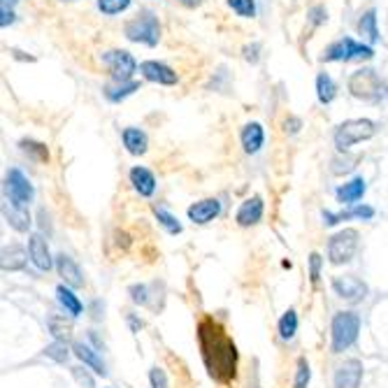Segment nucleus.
Masks as SVG:
<instances>
[{"mask_svg": "<svg viewBox=\"0 0 388 388\" xmlns=\"http://www.w3.org/2000/svg\"><path fill=\"white\" fill-rule=\"evenodd\" d=\"M198 344L207 375L219 384H231L237 375V346L226 328L212 316L198 323Z\"/></svg>", "mask_w": 388, "mask_h": 388, "instance_id": "f257e3e1", "label": "nucleus"}, {"mask_svg": "<svg viewBox=\"0 0 388 388\" xmlns=\"http://www.w3.org/2000/svg\"><path fill=\"white\" fill-rule=\"evenodd\" d=\"M49 328H51L54 335H56V339H63V342L70 337V330H73L70 328V323H66V319H61V316H51Z\"/></svg>", "mask_w": 388, "mask_h": 388, "instance_id": "e433bc0d", "label": "nucleus"}, {"mask_svg": "<svg viewBox=\"0 0 388 388\" xmlns=\"http://www.w3.org/2000/svg\"><path fill=\"white\" fill-rule=\"evenodd\" d=\"M138 89H140V82H119L116 86L114 84L105 86V96H107V100L119 102V100L128 98L131 93H135Z\"/></svg>", "mask_w": 388, "mask_h": 388, "instance_id": "cd10ccee", "label": "nucleus"}, {"mask_svg": "<svg viewBox=\"0 0 388 388\" xmlns=\"http://www.w3.org/2000/svg\"><path fill=\"white\" fill-rule=\"evenodd\" d=\"M14 3H17V0H0V10H12Z\"/></svg>", "mask_w": 388, "mask_h": 388, "instance_id": "a18cd8bd", "label": "nucleus"}, {"mask_svg": "<svg viewBox=\"0 0 388 388\" xmlns=\"http://www.w3.org/2000/svg\"><path fill=\"white\" fill-rule=\"evenodd\" d=\"M375 217V207H370V205H356L353 210H346V212H323V221H326V226H337L342 224V221H349V219H360V221H370Z\"/></svg>", "mask_w": 388, "mask_h": 388, "instance_id": "a211bd4d", "label": "nucleus"}, {"mask_svg": "<svg viewBox=\"0 0 388 388\" xmlns=\"http://www.w3.org/2000/svg\"><path fill=\"white\" fill-rule=\"evenodd\" d=\"M358 244H360V235L356 228H344L330 237L328 242V260L332 265H344V263H351L356 251H358Z\"/></svg>", "mask_w": 388, "mask_h": 388, "instance_id": "423d86ee", "label": "nucleus"}, {"mask_svg": "<svg viewBox=\"0 0 388 388\" xmlns=\"http://www.w3.org/2000/svg\"><path fill=\"white\" fill-rule=\"evenodd\" d=\"M312 379V370L307 358H298V370H296V382H293V388H307Z\"/></svg>", "mask_w": 388, "mask_h": 388, "instance_id": "f704fd0d", "label": "nucleus"}, {"mask_svg": "<svg viewBox=\"0 0 388 388\" xmlns=\"http://www.w3.org/2000/svg\"><path fill=\"white\" fill-rule=\"evenodd\" d=\"M332 291L337 293L339 298L346 300V303H363L368 298V284L358 279L356 274H339L332 279Z\"/></svg>", "mask_w": 388, "mask_h": 388, "instance_id": "1a4fd4ad", "label": "nucleus"}, {"mask_svg": "<svg viewBox=\"0 0 388 388\" xmlns=\"http://www.w3.org/2000/svg\"><path fill=\"white\" fill-rule=\"evenodd\" d=\"M365 179L363 177H356L351 181H346L344 186H339L337 188V200L342 202V205H353V202H358L363 195H365Z\"/></svg>", "mask_w": 388, "mask_h": 388, "instance_id": "b1692460", "label": "nucleus"}, {"mask_svg": "<svg viewBox=\"0 0 388 388\" xmlns=\"http://www.w3.org/2000/svg\"><path fill=\"white\" fill-rule=\"evenodd\" d=\"M140 73L145 75V79H149V82H156V84H163V86L177 84V73H175L172 68L165 66V63L145 61V63L140 66Z\"/></svg>", "mask_w": 388, "mask_h": 388, "instance_id": "ddd939ff", "label": "nucleus"}, {"mask_svg": "<svg viewBox=\"0 0 388 388\" xmlns=\"http://www.w3.org/2000/svg\"><path fill=\"white\" fill-rule=\"evenodd\" d=\"M126 319H128V323H131V330H133V332H140V328H142V321L138 319L135 314H128V316H126Z\"/></svg>", "mask_w": 388, "mask_h": 388, "instance_id": "37998d69", "label": "nucleus"}, {"mask_svg": "<svg viewBox=\"0 0 388 388\" xmlns=\"http://www.w3.org/2000/svg\"><path fill=\"white\" fill-rule=\"evenodd\" d=\"M3 217L17 233H28L30 226H33V221H30V214H28V207H21V205H14L10 200L3 202Z\"/></svg>", "mask_w": 388, "mask_h": 388, "instance_id": "dca6fc26", "label": "nucleus"}, {"mask_svg": "<svg viewBox=\"0 0 388 388\" xmlns=\"http://www.w3.org/2000/svg\"><path fill=\"white\" fill-rule=\"evenodd\" d=\"M73 353L77 356L79 360L84 363L86 368H91L93 372H96L98 377H107V368H105V363H102L100 353H98V351H93L89 344H84V342H75V344H73Z\"/></svg>", "mask_w": 388, "mask_h": 388, "instance_id": "aec40b11", "label": "nucleus"}, {"mask_svg": "<svg viewBox=\"0 0 388 388\" xmlns=\"http://www.w3.org/2000/svg\"><path fill=\"white\" fill-rule=\"evenodd\" d=\"M377 126L375 121H370V119H349V121L339 123L335 128V147L337 152H349L353 145H358V142H365L375 135Z\"/></svg>", "mask_w": 388, "mask_h": 388, "instance_id": "20e7f679", "label": "nucleus"}, {"mask_svg": "<svg viewBox=\"0 0 388 388\" xmlns=\"http://www.w3.org/2000/svg\"><path fill=\"white\" fill-rule=\"evenodd\" d=\"M221 214V202L217 200V198H205V200L195 202L188 207V219L193 221V224L198 226H205L210 224V221H214Z\"/></svg>", "mask_w": 388, "mask_h": 388, "instance_id": "2eb2a0df", "label": "nucleus"}, {"mask_svg": "<svg viewBox=\"0 0 388 388\" xmlns=\"http://www.w3.org/2000/svg\"><path fill=\"white\" fill-rule=\"evenodd\" d=\"M19 147H21V152L23 154H28L33 161L37 163H47L49 161V149H47L42 142H35V140H21L19 142Z\"/></svg>", "mask_w": 388, "mask_h": 388, "instance_id": "c85d7f7f", "label": "nucleus"}, {"mask_svg": "<svg viewBox=\"0 0 388 388\" xmlns=\"http://www.w3.org/2000/svg\"><path fill=\"white\" fill-rule=\"evenodd\" d=\"M358 33L370 40V42H377L379 40V28H377V10H368L358 21Z\"/></svg>", "mask_w": 388, "mask_h": 388, "instance_id": "bb28decb", "label": "nucleus"}, {"mask_svg": "<svg viewBox=\"0 0 388 388\" xmlns=\"http://www.w3.org/2000/svg\"><path fill=\"white\" fill-rule=\"evenodd\" d=\"M300 128H303V121H300L298 116L286 119V133H298Z\"/></svg>", "mask_w": 388, "mask_h": 388, "instance_id": "79ce46f5", "label": "nucleus"}, {"mask_svg": "<svg viewBox=\"0 0 388 388\" xmlns=\"http://www.w3.org/2000/svg\"><path fill=\"white\" fill-rule=\"evenodd\" d=\"M335 93H337V86L328 73H321L316 77V98H319L321 105H328V102L335 100Z\"/></svg>", "mask_w": 388, "mask_h": 388, "instance_id": "a878e982", "label": "nucleus"}, {"mask_svg": "<svg viewBox=\"0 0 388 388\" xmlns=\"http://www.w3.org/2000/svg\"><path fill=\"white\" fill-rule=\"evenodd\" d=\"M228 5H231L233 12H237L244 19L256 17V3H253V0H228Z\"/></svg>", "mask_w": 388, "mask_h": 388, "instance_id": "c9c22d12", "label": "nucleus"}, {"mask_svg": "<svg viewBox=\"0 0 388 388\" xmlns=\"http://www.w3.org/2000/svg\"><path fill=\"white\" fill-rule=\"evenodd\" d=\"M307 17H310L312 26H321V23L328 19V12H326V7H323V5H314L312 10L307 12Z\"/></svg>", "mask_w": 388, "mask_h": 388, "instance_id": "a19ab883", "label": "nucleus"}, {"mask_svg": "<svg viewBox=\"0 0 388 388\" xmlns=\"http://www.w3.org/2000/svg\"><path fill=\"white\" fill-rule=\"evenodd\" d=\"M121 140H123V147L128 149L133 156H142L147 154V147H149V140H147V133L140 131V128H123L121 133Z\"/></svg>", "mask_w": 388, "mask_h": 388, "instance_id": "4be33fe9", "label": "nucleus"}, {"mask_svg": "<svg viewBox=\"0 0 388 388\" xmlns=\"http://www.w3.org/2000/svg\"><path fill=\"white\" fill-rule=\"evenodd\" d=\"M349 91L353 98L365 100V102H382L388 98L386 82L377 75V70H372V68L356 70L349 77Z\"/></svg>", "mask_w": 388, "mask_h": 388, "instance_id": "f03ea898", "label": "nucleus"}, {"mask_svg": "<svg viewBox=\"0 0 388 388\" xmlns=\"http://www.w3.org/2000/svg\"><path fill=\"white\" fill-rule=\"evenodd\" d=\"M131 293V300L140 307H149L152 305V296H149V286L147 284H133V286L128 289Z\"/></svg>", "mask_w": 388, "mask_h": 388, "instance_id": "72a5a7b5", "label": "nucleus"}, {"mask_svg": "<svg viewBox=\"0 0 388 388\" xmlns=\"http://www.w3.org/2000/svg\"><path fill=\"white\" fill-rule=\"evenodd\" d=\"M375 56V49L370 44L356 42L353 37H342L337 40L335 44H330L326 51H323L321 61H363V59H372Z\"/></svg>", "mask_w": 388, "mask_h": 388, "instance_id": "0eeeda50", "label": "nucleus"}, {"mask_svg": "<svg viewBox=\"0 0 388 388\" xmlns=\"http://www.w3.org/2000/svg\"><path fill=\"white\" fill-rule=\"evenodd\" d=\"M363 363L358 358L344 360L335 372V388H360L363 382Z\"/></svg>", "mask_w": 388, "mask_h": 388, "instance_id": "9b49d317", "label": "nucleus"}, {"mask_svg": "<svg viewBox=\"0 0 388 388\" xmlns=\"http://www.w3.org/2000/svg\"><path fill=\"white\" fill-rule=\"evenodd\" d=\"M35 198V188L30 179L23 175L19 168H12L5 177V200H10L21 207H28Z\"/></svg>", "mask_w": 388, "mask_h": 388, "instance_id": "6e6552de", "label": "nucleus"}, {"mask_svg": "<svg viewBox=\"0 0 388 388\" xmlns=\"http://www.w3.org/2000/svg\"><path fill=\"white\" fill-rule=\"evenodd\" d=\"M263 212H265L263 198L253 195V198H249V200H244L240 205V210H237V214H235V221H237V226H242V228L256 226L258 221L263 219Z\"/></svg>", "mask_w": 388, "mask_h": 388, "instance_id": "f8f14e48", "label": "nucleus"}, {"mask_svg": "<svg viewBox=\"0 0 388 388\" xmlns=\"http://www.w3.org/2000/svg\"><path fill=\"white\" fill-rule=\"evenodd\" d=\"M123 33L131 42H142L147 47H156L158 40H161V23H158L154 12L145 10V12H140L135 19H131L128 23H126Z\"/></svg>", "mask_w": 388, "mask_h": 388, "instance_id": "39448f33", "label": "nucleus"}, {"mask_svg": "<svg viewBox=\"0 0 388 388\" xmlns=\"http://www.w3.org/2000/svg\"><path fill=\"white\" fill-rule=\"evenodd\" d=\"M102 61H105V66L109 68V73H112V77L116 79V82H131V77L138 68L135 59H133L131 54L123 51V49L105 51L102 54Z\"/></svg>", "mask_w": 388, "mask_h": 388, "instance_id": "9d476101", "label": "nucleus"}, {"mask_svg": "<svg viewBox=\"0 0 388 388\" xmlns=\"http://www.w3.org/2000/svg\"><path fill=\"white\" fill-rule=\"evenodd\" d=\"M131 184L133 188L142 195V198H152L156 193V177L152 170L142 168V165H135L131 170Z\"/></svg>", "mask_w": 388, "mask_h": 388, "instance_id": "6ab92c4d", "label": "nucleus"}, {"mask_svg": "<svg viewBox=\"0 0 388 388\" xmlns=\"http://www.w3.org/2000/svg\"><path fill=\"white\" fill-rule=\"evenodd\" d=\"M321 265H323V258H321V253H310V281L314 284H319L321 279Z\"/></svg>", "mask_w": 388, "mask_h": 388, "instance_id": "4c0bfd02", "label": "nucleus"}, {"mask_svg": "<svg viewBox=\"0 0 388 388\" xmlns=\"http://www.w3.org/2000/svg\"><path fill=\"white\" fill-rule=\"evenodd\" d=\"M131 7V0H98V10L107 17H114V14H121Z\"/></svg>", "mask_w": 388, "mask_h": 388, "instance_id": "2f4dec72", "label": "nucleus"}, {"mask_svg": "<svg viewBox=\"0 0 388 388\" xmlns=\"http://www.w3.org/2000/svg\"><path fill=\"white\" fill-rule=\"evenodd\" d=\"M44 356H47V358H51V360H56V363H66L68 356H70V349L66 346L63 339H56V342H51L44 349Z\"/></svg>", "mask_w": 388, "mask_h": 388, "instance_id": "473e14b6", "label": "nucleus"}, {"mask_svg": "<svg viewBox=\"0 0 388 388\" xmlns=\"http://www.w3.org/2000/svg\"><path fill=\"white\" fill-rule=\"evenodd\" d=\"M360 332V314L356 312H337L330 326V337H332V353H342L349 346L356 344Z\"/></svg>", "mask_w": 388, "mask_h": 388, "instance_id": "7ed1b4c3", "label": "nucleus"}, {"mask_svg": "<svg viewBox=\"0 0 388 388\" xmlns=\"http://www.w3.org/2000/svg\"><path fill=\"white\" fill-rule=\"evenodd\" d=\"M181 5H186V7H198L200 5V0H179Z\"/></svg>", "mask_w": 388, "mask_h": 388, "instance_id": "49530a36", "label": "nucleus"}, {"mask_svg": "<svg viewBox=\"0 0 388 388\" xmlns=\"http://www.w3.org/2000/svg\"><path fill=\"white\" fill-rule=\"evenodd\" d=\"M56 270L61 274V279L66 281V286H70V289H82L84 286L82 270H79V265L70 256H66V253H59L56 256Z\"/></svg>", "mask_w": 388, "mask_h": 388, "instance_id": "f3484780", "label": "nucleus"}, {"mask_svg": "<svg viewBox=\"0 0 388 388\" xmlns=\"http://www.w3.org/2000/svg\"><path fill=\"white\" fill-rule=\"evenodd\" d=\"M0 14H3V19H0V26H7V23H12L14 21V12L12 10H0Z\"/></svg>", "mask_w": 388, "mask_h": 388, "instance_id": "c03bdc74", "label": "nucleus"}, {"mask_svg": "<svg viewBox=\"0 0 388 388\" xmlns=\"http://www.w3.org/2000/svg\"><path fill=\"white\" fill-rule=\"evenodd\" d=\"M70 372H73V377L77 379V384L82 386V388H96V384H93V377H91L84 368L77 365V368H73Z\"/></svg>", "mask_w": 388, "mask_h": 388, "instance_id": "ea45409f", "label": "nucleus"}, {"mask_svg": "<svg viewBox=\"0 0 388 388\" xmlns=\"http://www.w3.org/2000/svg\"><path fill=\"white\" fill-rule=\"evenodd\" d=\"M56 298H59V305L66 310L70 316H79L84 312V305H82V300H79L73 289L66 286V284H61V286L56 289Z\"/></svg>", "mask_w": 388, "mask_h": 388, "instance_id": "393cba45", "label": "nucleus"}, {"mask_svg": "<svg viewBox=\"0 0 388 388\" xmlns=\"http://www.w3.org/2000/svg\"><path fill=\"white\" fill-rule=\"evenodd\" d=\"M154 217L156 221L161 224L165 231H168L170 235H179L181 233V224L177 221L175 214H170L168 210H163V207H154Z\"/></svg>", "mask_w": 388, "mask_h": 388, "instance_id": "c756f323", "label": "nucleus"}, {"mask_svg": "<svg viewBox=\"0 0 388 388\" xmlns=\"http://www.w3.org/2000/svg\"><path fill=\"white\" fill-rule=\"evenodd\" d=\"M265 145V131L258 121H251L242 128V147L247 154H258Z\"/></svg>", "mask_w": 388, "mask_h": 388, "instance_id": "412c9836", "label": "nucleus"}, {"mask_svg": "<svg viewBox=\"0 0 388 388\" xmlns=\"http://www.w3.org/2000/svg\"><path fill=\"white\" fill-rule=\"evenodd\" d=\"M298 332V312L296 310H289L284 312V316L279 319V335L281 339H293Z\"/></svg>", "mask_w": 388, "mask_h": 388, "instance_id": "7c9ffc66", "label": "nucleus"}, {"mask_svg": "<svg viewBox=\"0 0 388 388\" xmlns=\"http://www.w3.org/2000/svg\"><path fill=\"white\" fill-rule=\"evenodd\" d=\"M28 253H30V260H33V265L37 267V270H42V272H49L51 270V265H54L51 253H49V249H47L44 237L40 235V233L30 235V240H28Z\"/></svg>", "mask_w": 388, "mask_h": 388, "instance_id": "4468645a", "label": "nucleus"}, {"mask_svg": "<svg viewBox=\"0 0 388 388\" xmlns=\"http://www.w3.org/2000/svg\"><path fill=\"white\" fill-rule=\"evenodd\" d=\"M149 384H152V388H168V377L158 365L149 370Z\"/></svg>", "mask_w": 388, "mask_h": 388, "instance_id": "58836bf2", "label": "nucleus"}, {"mask_svg": "<svg viewBox=\"0 0 388 388\" xmlns=\"http://www.w3.org/2000/svg\"><path fill=\"white\" fill-rule=\"evenodd\" d=\"M30 253L23 251V247H17V244H12V247H5L3 249V258H0V265H3L5 272H17V270H23L26 267V258Z\"/></svg>", "mask_w": 388, "mask_h": 388, "instance_id": "5701e85b", "label": "nucleus"}]
</instances>
